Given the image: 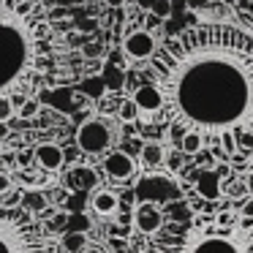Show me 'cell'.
I'll use <instances>...</instances> for the list:
<instances>
[{
  "instance_id": "603a6c76",
  "label": "cell",
  "mask_w": 253,
  "mask_h": 253,
  "mask_svg": "<svg viewBox=\"0 0 253 253\" xmlns=\"http://www.w3.org/2000/svg\"><path fill=\"white\" fill-rule=\"evenodd\" d=\"M14 115H17V106H14V101L8 98V95H0V126L11 123Z\"/></svg>"
},
{
  "instance_id": "ac0fdd59",
  "label": "cell",
  "mask_w": 253,
  "mask_h": 253,
  "mask_svg": "<svg viewBox=\"0 0 253 253\" xmlns=\"http://www.w3.org/2000/svg\"><path fill=\"white\" fill-rule=\"evenodd\" d=\"M177 147H180V153H182V155H188V158H196V155L204 150V142H202V136H199V133L185 131Z\"/></svg>"
},
{
  "instance_id": "ffe728a7",
  "label": "cell",
  "mask_w": 253,
  "mask_h": 253,
  "mask_svg": "<svg viewBox=\"0 0 253 253\" xmlns=\"http://www.w3.org/2000/svg\"><path fill=\"white\" fill-rule=\"evenodd\" d=\"M234 147L240 155H251L253 153V131H237L234 133Z\"/></svg>"
},
{
  "instance_id": "d6a6232c",
  "label": "cell",
  "mask_w": 253,
  "mask_h": 253,
  "mask_svg": "<svg viewBox=\"0 0 253 253\" xmlns=\"http://www.w3.org/2000/svg\"><path fill=\"white\" fill-rule=\"evenodd\" d=\"M242 182H245V193L253 199V171H248V177H245Z\"/></svg>"
},
{
  "instance_id": "9c48e42d",
  "label": "cell",
  "mask_w": 253,
  "mask_h": 253,
  "mask_svg": "<svg viewBox=\"0 0 253 253\" xmlns=\"http://www.w3.org/2000/svg\"><path fill=\"white\" fill-rule=\"evenodd\" d=\"M193 188L204 202H218L223 196V180L218 169H196L193 171Z\"/></svg>"
},
{
  "instance_id": "7c38bea8",
  "label": "cell",
  "mask_w": 253,
  "mask_h": 253,
  "mask_svg": "<svg viewBox=\"0 0 253 253\" xmlns=\"http://www.w3.org/2000/svg\"><path fill=\"white\" fill-rule=\"evenodd\" d=\"M63 185L66 191H87V188H98V177L90 166H74L66 177H63Z\"/></svg>"
},
{
  "instance_id": "cb8c5ba5",
  "label": "cell",
  "mask_w": 253,
  "mask_h": 253,
  "mask_svg": "<svg viewBox=\"0 0 253 253\" xmlns=\"http://www.w3.org/2000/svg\"><path fill=\"white\" fill-rule=\"evenodd\" d=\"M166 210H169V215L174 220H188L193 215L191 212V204H188V202H174V204H169V207H164V212H166Z\"/></svg>"
},
{
  "instance_id": "7bdbcfd3",
  "label": "cell",
  "mask_w": 253,
  "mask_h": 253,
  "mask_svg": "<svg viewBox=\"0 0 253 253\" xmlns=\"http://www.w3.org/2000/svg\"><path fill=\"white\" fill-rule=\"evenodd\" d=\"M60 253H63V251H60Z\"/></svg>"
},
{
  "instance_id": "8d00e7d4",
  "label": "cell",
  "mask_w": 253,
  "mask_h": 253,
  "mask_svg": "<svg viewBox=\"0 0 253 253\" xmlns=\"http://www.w3.org/2000/svg\"><path fill=\"white\" fill-rule=\"evenodd\" d=\"M242 215H245V218H253V199L245 204V210H242Z\"/></svg>"
},
{
  "instance_id": "836d02e7",
  "label": "cell",
  "mask_w": 253,
  "mask_h": 253,
  "mask_svg": "<svg viewBox=\"0 0 253 253\" xmlns=\"http://www.w3.org/2000/svg\"><path fill=\"white\" fill-rule=\"evenodd\" d=\"M248 229H253V218H245V215H242V220H240V231H248Z\"/></svg>"
},
{
  "instance_id": "7402d4cb",
  "label": "cell",
  "mask_w": 253,
  "mask_h": 253,
  "mask_svg": "<svg viewBox=\"0 0 253 253\" xmlns=\"http://www.w3.org/2000/svg\"><path fill=\"white\" fill-rule=\"evenodd\" d=\"M82 90L84 95H93V98H101V95L106 93V87H104V82H101V77H93V79H84L82 82Z\"/></svg>"
},
{
  "instance_id": "60d3db41",
  "label": "cell",
  "mask_w": 253,
  "mask_h": 253,
  "mask_svg": "<svg viewBox=\"0 0 253 253\" xmlns=\"http://www.w3.org/2000/svg\"><path fill=\"white\" fill-rule=\"evenodd\" d=\"M28 3H30V6H39V3H41V0H28Z\"/></svg>"
},
{
  "instance_id": "52a82bcc",
  "label": "cell",
  "mask_w": 253,
  "mask_h": 253,
  "mask_svg": "<svg viewBox=\"0 0 253 253\" xmlns=\"http://www.w3.org/2000/svg\"><path fill=\"white\" fill-rule=\"evenodd\" d=\"M133 229L142 234H158L164 229V207L153 202H142L133 207Z\"/></svg>"
},
{
  "instance_id": "44dd1931",
  "label": "cell",
  "mask_w": 253,
  "mask_h": 253,
  "mask_svg": "<svg viewBox=\"0 0 253 253\" xmlns=\"http://www.w3.org/2000/svg\"><path fill=\"white\" fill-rule=\"evenodd\" d=\"M14 180H17V182H25V185H44V182H46V171H28V169H22V171H19V174L17 177H14Z\"/></svg>"
},
{
  "instance_id": "d590c367",
  "label": "cell",
  "mask_w": 253,
  "mask_h": 253,
  "mask_svg": "<svg viewBox=\"0 0 253 253\" xmlns=\"http://www.w3.org/2000/svg\"><path fill=\"white\" fill-rule=\"evenodd\" d=\"M150 6H153V0H136V8H142V11H150Z\"/></svg>"
},
{
  "instance_id": "f35d334b",
  "label": "cell",
  "mask_w": 253,
  "mask_h": 253,
  "mask_svg": "<svg viewBox=\"0 0 253 253\" xmlns=\"http://www.w3.org/2000/svg\"><path fill=\"white\" fill-rule=\"evenodd\" d=\"M245 253H253V237H251V240L245 242Z\"/></svg>"
},
{
  "instance_id": "8fae6325",
  "label": "cell",
  "mask_w": 253,
  "mask_h": 253,
  "mask_svg": "<svg viewBox=\"0 0 253 253\" xmlns=\"http://www.w3.org/2000/svg\"><path fill=\"white\" fill-rule=\"evenodd\" d=\"M39 104H49V106H55L57 112H63V115H71V112H77V106H79V95L74 93V90H68V87L41 90Z\"/></svg>"
},
{
  "instance_id": "1f68e13d",
  "label": "cell",
  "mask_w": 253,
  "mask_h": 253,
  "mask_svg": "<svg viewBox=\"0 0 253 253\" xmlns=\"http://www.w3.org/2000/svg\"><path fill=\"white\" fill-rule=\"evenodd\" d=\"M84 55H87V57H95V55H98V52H101V46L98 44H84Z\"/></svg>"
},
{
  "instance_id": "d4e9b609",
  "label": "cell",
  "mask_w": 253,
  "mask_h": 253,
  "mask_svg": "<svg viewBox=\"0 0 253 253\" xmlns=\"http://www.w3.org/2000/svg\"><path fill=\"white\" fill-rule=\"evenodd\" d=\"M136 115H139V112H136V106H133V101L131 98H123L120 106H117V117H120L123 123H133V120H136Z\"/></svg>"
},
{
  "instance_id": "4fadbf2b",
  "label": "cell",
  "mask_w": 253,
  "mask_h": 253,
  "mask_svg": "<svg viewBox=\"0 0 253 253\" xmlns=\"http://www.w3.org/2000/svg\"><path fill=\"white\" fill-rule=\"evenodd\" d=\"M90 210L101 218H109V215L120 212V196L115 191H106V188H98V191L90 196Z\"/></svg>"
},
{
  "instance_id": "f1b7e54d",
  "label": "cell",
  "mask_w": 253,
  "mask_h": 253,
  "mask_svg": "<svg viewBox=\"0 0 253 253\" xmlns=\"http://www.w3.org/2000/svg\"><path fill=\"white\" fill-rule=\"evenodd\" d=\"M30 161H33V153H19L17 155V164H19V169H30Z\"/></svg>"
},
{
  "instance_id": "e575fe53",
  "label": "cell",
  "mask_w": 253,
  "mask_h": 253,
  "mask_svg": "<svg viewBox=\"0 0 253 253\" xmlns=\"http://www.w3.org/2000/svg\"><path fill=\"white\" fill-rule=\"evenodd\" d=\"M104 3H106L109 8H120V6H126L128 0H104Z\"/></svg>"
},
{
  "instance_id": "484cf974",
  "label": "cell",
  "mask_w": 253,
  "mask_h": 253,
  "mask_svg": "<svg viewBox=\"0 0 253 253\" xmlns=\"http://www.w3.org/2000/svg\"><path fill=\"white\" fill-rule=\"evenodd\" d=\"M147 14H153V17H158V19L171 17V0H153V6H150Z\"/></svg>"
},
{
  "instance_id": "83f0119b",
  "label": "cell",
  "mask_w": 253,
  "mask_h": 253,
  "mask_svg": "<svg viewBox=\"0 0 253 253\" xmlns=\"http://www.w3.org/2000/svg\"><path fill=\"white\" fill-rule=\"evenodd\" d=\"M223 191L229 193L231 199H240V196H245V182H242V180H234L229 188H223Z\"/></svg>"
},
{
  "instance_id": "5bb4252c",
  "label": "cell",
  "mask_w": 253,
  "mask_h": 253,
  "mask_svg": "<svg viewBox=\"0 0 253 253\" xmlns=\"http://www.w3.org/2000/svg\"><path fill=\"white\" fill-rule=\"evenodd\" d=\"M131 101H133V106H136V112H144V115H155V112H161V95H158V90H155L153 84H142V87H136L131 93Z\"/></svg>"
},
{
  "instance_id": "74e56055",
  "label": "cell",
  "mask_w": 253,
  "mask_h": 253,
  "mask_svg": "<svg viewBox=\"0 0 253 253\" xmlns=\"http://www.w3.org/2000/svg\"><path fill=\"white\" fill-rule=\"evenodd\" d=\"M82 253H104V248H98V245H87Z\"/></svg>"
},
{
  "instance_id": "7a4b0ae2",
  "label": "cell",
  "mask_w": 253,
  "mask_h": 253,
  "mask_svg": "<svg viewBox=\"0 0 253 253\" xmlns=\"http://www.w3.org/2000/svg\"><path fill=\"white\" fill-rule=\"evenodd\" d=\"M55 28L28 0H0V95L28 98L52 60Z\"/></svg>"
},
{
  "instance_id": "8992f818",
  "label": "cell",
  "mask_w": 253,
  "mask_h": 253,
  "mask_svg": "<svg viewBox=\"0 0 253 253\" xmlns=\"http://www.w3.org/2000/svg\"><path fill=\"white\" fill-rule=\"evenodd\" d=\"M155 49H158V39H155V33H147V30H142V28L131 30V33L126 36V41H123V52H126V57L131 63L150 60V57L155 55Z\"/></svg>"
},
{
  "instance_id": "e0dca14e",
  "label": "cell",
  "mask_w": 253,
  "mask_h": 253,
  "mask_svg": "<svg viewBox=\"0 0 253 253\" xmlns=\"http://www.w3.org/2000/svg\"><path fill=\"white\" fill-rule=\"evenodd\" d=\"M87 234L84 231H63L60 237V251L63 253H82L87 248Z\"/></svg>"
},
{
  "instance_id": "4316f807",
  "label": "cell",
  "mask_w": 253,
  "mask_h": 253,
  "mask_svg": "<svg viewBox=\"0 0 253 253\" xmlns=\"http://www.w3.org/2000/svg\"><path fill=\"white\" fill-rule=\"evenodd\" d=\"M237 223V215L231 210H223V212L215 215V229H231Z\"/></svg>"
},
{
  "instance_id": "3957f363",
  "label": "cell",
  "mask_w": 253,
  "mask_h": 253,
  "mask_svg": "<svg viewBox=\"0 0 253 253\" xmlns=\"http://www.w3.org/2000/svg\"><path fill=\"white\" fill-rule=\"evenodd\" d=\"M0 253H57V242L25 207L0 204Z\"/></svg>"
},
{
  "instance_id": "2e32d148",
  "label": "cell",
  "mask_w": 253,
  "mask_h": 253,
  "mask_svg": "<svg viewBox=\"0 0 253 253\" xmlns=\"http://www.w3.org/2000/svg\"><path fill=\"white\" fill-rule=\"evenodd\" d=\"M139 155H142V164L147 166V169H155V166H164L166 150H164V144H158V142H144L142 150H139Z\"/></svg>"
},
{
  "instance_id": "d6986e66",
  "label": "cell",
  "mask_w": 253,
  "mask_h": 253,
  "mask_svg": "<svg viewBox=\"0 0 253 253\" xmlns=\"http://www.w3.org/2000/svg\"><path fill=\"white\" fill-rule=\"evenodd\" d=\"M39 112H41V104H39V98H33V95H28V98L17 106V115L22 117V120H33Z\"/></svg>"
},
{
  "instance_id": "5b68a950",
  "label": "cell",
  "mask_w": 253,
  "mask_h": 253,
  "mask_svg": "<svg viewBox=\"0 0 253 253\" xmlns=\"http://www.w3.org/2000/svg\"><path fill=\"white\" fill-rule=\"evenodd\" d=\"M117 120H112L109 115L87 117L82 126L77 128V144L84 155H106L112 150V144H117L120 133H117Z\"/></svg>"
},
{
  "instance_id": "6da1fadb",
  "label": "cell",
  "mask_w": 253,
  "mask_h": 253,
  "mask_svg": "<svg viewBox=\"0 0 253 253\" xmlns=\"http://www.w3.org/2000/svg\"><path fill=\"white\" fill-rule=\"evenodd\" d=\"M253 36L226 22H202L164 41L150 57L161 112L204 150L234 155V133L253 131Z\"/></svg>"
},
{
  "instance_id": "9a60e30c",
  "label": "cell",
  "mask_w": 253,
  "mask_h": 253,
  "mask_svg": "<svg viewBox=\"0 0 253 253\" xmlns=\"http://www.w3.org/2000/svg\"><path fill=\"white\" fill-rule=\"evenodd\" d=\"M101 82H104V87L109 90V93H120V90L126 87V71H123L115 60H109L101 68Z\"/></svg>"
},
{
  "instance_id": "ba28073f",
  "label": "cell",
  "mask_w": 253,
  "mask_h": 253,
  "mask_svg": "<svg viewBox=\"0 0 253 253\" xmlns=\"http://www.w3.org/2000/svg\"><path fill=\"white\" fill-rule=\"evenodd\" d=\"M101 166H104L106 177H112L115 182H126L136 174V161L131 155H126L123 150H109L104 155V164Z\"/></svg>"
},
{
  "instance_id": "30bf717a",
  "label": "cell",
  "mask_w": 253,
  "mask_h": 253,
  "mask_svg": "<svg viewBox=\"0 0 253 253\" xmlns=\"http://www.w3.org/2000/svg\"><path fill=\"white\" fill-rule=\"evenodd\" d=\"M33 161L41 171H60L63 161H66V153H63L60 144H52V142H41L39 147L33 150Z\"/></svg>"
},
{
  "instance_id": "f546056e",
  "label": "cell",
  "mask_w": 253,
  "mask_h": 253,
  "mask_svg": "<svg viewBox=\"0 0 253 253\" xmlns=\"http://www.w3.org/2000/svg\"><path fill=\"white\" fill-rule=\"evenodd\" d=\"M77 28L82 30V33H90V30H95V19H79Z\"/></svg>"
},
{
  "instance_id": "277c9868",
  "label": "cell",
  "mask_w": 253,
  "mask_h": 253,
  "mask_svg": "<svg viewBox=\"0 0 253 253\" xmlns=\"http://www.w3.org/2000/svg\"><path fill=\"white\" fill-rule=\"evenodd\" d=\"M174 253H245V242H242L240 229L210 226L204 231H193V234L182 237Z\"/></svg>"
},
{
  "instance_id": "ab89813d",
  "label": "cell",
  "mask_w": 253,
  "mask_h": 253,
  "mask_svg": "<svg viewBox=\"0 0 253 253\" xmlns=\"http://www.w3.org/2000/svg\"><path fill=\"white\" fill-rule=\"evenodd\" d=\"M188 3H191V8H196V6H199V0H188Z\"/></svg>"
},
{
  "instance_id": "b9f144b4",
  "label": "cell",
  "mask_w": 253,
  "mask_h": 253,
  "mask_svg": "<svg viewBox=\"0 0 253 253\" xmlns=\"http://www.w3.org/2000/svg\"><path fill=\"white\" fill-rule=\"evenodd\" d=\"M251 57H253V46H251Z\"/></svg>"
},
{
  "instance_id": "4dcf8cb0",
  "label": "cell",
  "mask_w": 253,
  "mask_h": 253,
  "mask_svg": "<svg viewBox=\"0 0 253 253\" xmlns=\"http://www.w3.org/2000/svg\"><path fill=\"white\" fill-rule=\"evenodd\" d=\"M66 17H68L66 8H52V14H49V25L55 22V19H66Z\"/></svg>"
}]
</instances>
